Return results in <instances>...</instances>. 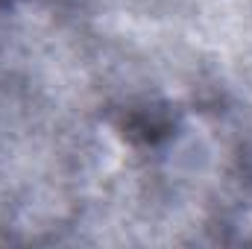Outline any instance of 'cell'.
<instances>
[{
    "mask_svg": "<svg viewBox=\"0 0 252 249\" xmlns=\"http://www.w3.org/2000/svg\"><path fill=\"white\" fill-rule=\"evenodd\" d=\"M12 3H18V0H0V6H12Z\"/></svg>",
    "mask_w": 252,
    "mask_h": 249,
    "instance_id": "6da1fadb",
    "label": "cell"
}]
</instances>
